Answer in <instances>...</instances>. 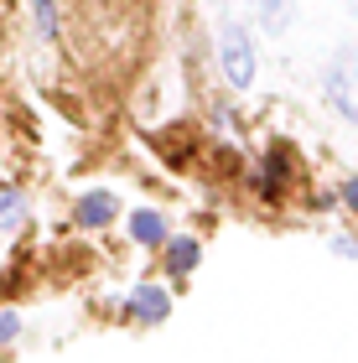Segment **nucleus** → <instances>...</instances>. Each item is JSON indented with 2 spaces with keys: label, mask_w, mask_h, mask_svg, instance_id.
Segmentation results:
<instances>
[{
  "label": "nucleus",
  "mask_w": 358,
  "mask_h": 363,
  "mask_svg": "<svg viewBox=\"0 0 358 363\" xmlns=\"http://www.w3.org/2000/svg\"><path fill=\"white\" fill-rule=\"evenodd\" d=\"M322 89H328V104L343 114V120H358V47H343V52L328 62Z\"/></svg>",
  "instance_id": "f257e3e1"
},
{
  "label": "nucleus",
  "mask_w": 358,
  "mask_h": 363,
  "mask_svg": "<svg viewBox=\"0 0 358 363\" xmlns=\"http://www.w3.org/2000/svg\"><path fill=\"white\" fill-rule=\"evenodd\" d=\"M218 52H223V73H229V84H254V47L244 37V26H223L218 37Z\"/></svg>",
  "instance_id": "f03ea898"
},
{
  "label": "nucleus",
  "mask_w": 358,
  "mask_h": 363,
  "mask_svg": "<svg viewBox=\"0 0 358 363\" xmlns=\"http://www.w3.org/2000/svg\"><path fill=\"white\" fill-rule=\"evenodd\" d=\"M109 218H115V192H89V197H78V208H73V223H78V228H104Z\"/></svg>",
  "instance_id": "7ed1b4c3"
},
{
  "label": "nucleus",
  "mask_w": 358,
  "mask_h": 363,
  "mask_svg": "<svg viewBox=\"0 0 358 363\" xmlns=\"http://www.w3.org/2000/svg\"><path fill=\"white\" fill-rule=\"evenodd\" d=\"M130 311H135L140 322H161L172 311V296L167 291H156V286H140L135 296H130Z\"/></svg>",
  "instance_id": "20e7f679"
},
{
  "label": "nucleus",
  "mask_w": 358,
  "mask_h": 363,
  "mask_svg": "<svg viewBox=\"0 0 358 363\" xmlns=\"http://www.w3.org/2000/svg\"><path fill=\"white\" fill-rule=\"evenodd\" d=\"M198 255H203L198 239H172V244H167V270H172V275H187L192 265H198Z\"/></svg>",
  "instance_id": "39448f33"
},
{
  "label": "nucleus",
  "mask_w": 358,
  "mask_h": 363,
  "mask_svg": "<svg viewBox=\"0 0 358 363\" xmlns=\"http://www.w3.org/2000/svg\"><path fill=\"white\" fill-rule=\"evenodd\" d=\"M130 234H135L140 244H161V239H167V218L145 208V213H135V218H130Z\"/></svg>",
  "instance_id": "423d86ee"
},
{
  "label": "nucleus",
  "mask_w": 358,
  "mask_h": 363,
  "mask_svg": "<svg viewBox=\"0 0 358 363\" xmlns=\"http://www.w3.org/2000/svg\"><path fill=\"white\" fill-rule=\"evenodd\" d=\"M259 16H265V26L281 37V31L291 26V16H296V0H259Z\"/></svg>",
  "instance_id": "0eeeda50"
},
{
  "label": "nucleus",
  "mask_w": 358,
  "mask_h": 363,
  "mask_svg": "<svg viewBox=\"0 0 358 363\" xmlns=\"http://www.w3.org/2000/svg\"><path fill=\"white\" fill-rule=\"evenodd\" d=\"M21 213H26V203H21V192H11V187H0V228H11V223H21Z\"/></svg>",
  "instance_id": "6e6552de"
},
{
  "label": "nucleus",
  "mask_w": 358,
  "mask_h": 363,
  "mask_svg": "<svg viewBox=\"0 0 358 363\" xmlns=\"http://www.w3.org/2000/svg\"><path fill=\"white\" fill-rule=\"evenodd\" d=\"M31 6H37V31L52 37V31H57V0H31Z\"/></svg>",
  "instance_id": "1a4fd4ad"
},
{
  "label": "nucleus",
  "mask_w": 358,
  "mask_h": 363,
  "mask_svg": "<svg viewBox=\"0 0 358 363\" xmlns=\"http://www.w3.org/2000/svg\"><path fill=\"white\" fill-rule=\"evenodd\" d=\"M16 327H21V322H16L11 311H0V342H11V337H16Z\"/></svg>",
  "instance_id": "9d476101"
},
{
  "label": "nucleus",
  "mask_w": 358,
  "mask_h": 363,
  "mask_svg": "<svg viewBox=\"0 0 358 363\" xmlns=\"http://www.w3.org/2000/svg\"><path fill=\"white\" fill-rule=\"evenodd\" d=\"M343 203H348V208H358V177H353V182H343Z\"/></svg>",
  "instance_id": "9b49d317"
}]
</instances>
